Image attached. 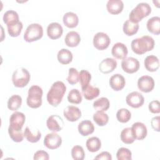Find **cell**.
I'll list each match as a JSON object with an SVG mask.
<instances>
[{
	"label": "cell",
	"mask_w": 160,
	"mask_h": 160,
	"mask_svg": "<svg viewBox=\"0 0 160 160\" xmlns=\"http://www.w3.org/2000/svg\"><path fill=\"white\" fill-rule=\"evenodd\" d=\"M64 124L62 118L57 114L50 116L46 121L48 128L50 131L55 132L61 131L64 127Z\"/></svg>",
	"instance_id": "obj_11"
},
{
	"label": "cell",
	"mask_w": 160,
	"mask_h": 160,
	"mask_svg": "<svg viewBox=\"0 0 160 160\" xmlns=\"http://www.w3.org/2000/svg\"><path fill=\"white\" fill-rule=\"evenodd\" d=\"M147 29L151 33L159 35L160 34V18L154 16L149 19L147 22Z\"/></svg>",
	"instance_id": "obj_25"
},
{
	"label": "cell",
	"mask_w": 160,
	"mask_h": 160,
	"mask_svg": "<svg viewBox=\"0 0 160 160\" xmlns=\"http://www.w3.org/2000/svg\"><path fill=\"white\" fill-rule=\"evenodd\" d=\"M94 159H106V160H111L112 156L111 154L107 151H104L101 152L100 154H98L95 158Z\"/></svg>",
	"instance_id": "obj_47"
},
{
	"label": "cell",
	"mask_w": 160,
	"mask_h": 160,
	"mask_svg": "<svg viewBox=\"0 0 160 160\" xmlns=\"http://www.w3.org/2000/svg\"><path fill=\"white\" fill-rule=\"evenodd\" d=\"M111 88L116 91H119L124 88L126 84V80L123 76L120 74H115L112 75L109 81Z\"/></svg>",
	"instance_id": "obj_19"
},
{
	"label": "cell",
	"mask_w": 160,
	"mask_h": 160,
	"mask_svg": "<svg viewBox=\"0 0 160 160\" xmlns=\"http://www.w3.org/2000/svg\"><path fill=\"white\" fill-rule=\"evenodd\" d=\"M78 129V132L82 136H87L94 132V126L91 121L84 120L79 122Z\"/></svg>",
	"instance_id": "obj_22"
},
{
	"label": "cell",
	"mask_w": 160,
	"mask_h": 160,
	"mask_svg": "<svg viewBox=\"0 0 160 160\" xmlns=\"http://www.w3.org/2000/svg\"><path fill=\"white\" fill-rule=\"evenodd\" d=\"M64 41L66 45L68 47H76L81 41V37L78 32L72 31L67 33Z\"/></svg>",
	"instance_id": "obj_24"
},
{
	"label": "cell",
	"mask_w": 160,
	"mask_h": 160,
	"mask_svg": "<svg viewBox=\"0 0 160 160\" xmlns=\"http://www.w3.org/2000/svg\"><path fill=\"white\" fill-rule=\"evenodd\" d=\"M63 114L68 121L74 122L81 117V111L76 106H68L64 109Z\"/></svg>",
	"instance_id": "obj_14"
},
{
	"label": "cell",
	"mask_w": 160,
	"mask_h": 160,
	"mask_svg": "<svg viewBox=\"0 0 160 160\" xmlns=\"http://www.w3.org/2000/svg\"><path fill=\"white\" fill-rule=\"evenodd\" d=\"M139 26L138 23H134L129 19L126 20L122 26V30L124 33L127 36H133L138 31Z\"/></svg>",
	"instance_id": "obj_27"
},
{
	"label": "cell",
	"mask_w": 160,
	"mask_h": 160,
	"mask_svg": "<svg viewBox=\"0 0 160 160\" xmlns=\"http://www.w3.org/2000/svg\"><path fill=\"white\" fill-rule=\"evenodd\" d=\"M117 67V61L111 58L104 59L99 65V71L103 74H108L112 72Z\"/></svg>",
	"instance_id": "obj_17"
},
{
	"label": "cell",
	"mask_w": 160,
	"mask_h": 160,
	"mask_svg": "<svg viewBox=\"0 0 160 160\" xmlns=\"http://www.w3.org/2000/svg\"><path fill=\"white\" fill-rule=\"evenodd\" d=\"M22 28L23 25L21 21L7 26L8 32L11 37H18L21 34Z\"/></svg>",
	"instance_id": "obj_37"
},
{
	"label": "cell",
	"mask_w": 160,
	"mask_h": 160,
	"mask_svg": "<svg viewBox=\"0 0 160 160\" xmlns=\"http://www.w3.org/2000/svg\"><path fill=\"white\" fill-rule=\"evenodd\" d=\"M30 79L29 72L24 68L17 69L12 75V83L17 88H24L29 83Z\"/></svg>",
	"instance_id": "obj_6"
},
{
	"label": "cell",
	"mask_w": 160,
	"mask_h": 160,
	"mask_svg": "<svg viewBox=\"0 0 160 160\" xmlns=\"http://www.w3.org/2000/svg\"><path fill=\"white\" fill-rule=\"evenodd\" d=\"M91 79V73L84 69L81 70L79 73V81L81 86V89H83L89 85Z\"/></svg>",
	"instance_id": "obj_36"
},
{
	"label": "cell",
	"mask_w": 160,
	"mask_h": 160,
	"mask_svg": "<svg viewBox=\"0 0 160 160\" xmlns=\"http://www.w3.org/2000/svg\"><path fill=\"white\" fill-rule=\"evenodd\" d=\"M159 121L160 117L159 116L153 117L151 121V124L152 129L158 132L159 131Z\"/></svg>",
	"instance_id": "obj_46"
},
{
	"label": "cell",
	"mask_w": 160,
	"mask_h": 160,
	"mask_svg": "<svg viewBox=\"0 0 160 160\" xmlns=\"http://www.w3.org/2000/svg\"><path fill=\"white\" fill-rule=\"evenodd\" d=\"M63 32L62 26L56 22L50 23L47 28L48 36L51 39H57L59 38Z\"/></svg>",
	"instance_id": "obj_16"
},
{
	"label": "cell",
	"mask_w": 160,
	"mask_h": 160,
	"mask_svg": "<svg viewBox=\"0 0 160 160\" xmlns=\"http://www.w3.org/2000/svg\"><path fill=\"white\" fill-rule=\"evenodd\" d=\"M132 134L136 139L142 140L148 134V129L146 125L141 122H134L131 127Z\"/></svg>",
	"instance_id": "obj_15"
},
{
	"label": "cell",
	"mask_w": 160,
	"mask_h": 160,
	"mask_svg": "<svg viewBox=\"0 0 160 160\" xmlns=\"http://www.w3.org/2000/svg\"><path fill=\"white\" fill-rule=\"evenodd\" d=\"M94 121L99 126H105L109 121V116L104 111H97L93 114Z\"/></svg>",
	"instance_id": "obj_33"
},
{
	"label": "cell",
	"mask_w": 160,
	"mask_h": 160,
	"mask_svg": "<svg viewBox=\"0 0 160 160\" xmlns=\"http://www.w3.org/2000/svg\"><path fill=\"white\" fill-rule=\"evenodd\" d=\"M151 12V8L147 2H140L132 9L129 15V19L134 22L138 23L144 18L147 17Z\"/></svg>",
	"instance_id": "obj_3"
},
{
	"label": "cell",
	"mask_w": 160,
	"mask_h": 160,
	"mask_svg": "<svg viewBox=\"0 0 160 160\" xmlns=\"http://www.w3.org/2000/svg\"><path fill=\"white\" fill-rule=\"evenodd\" d=\"M116 158L118 160H131V151L128 148H121L116 152Z\"/></svg>",
	"instance_id": "obj_40"
},
{
	"label": "cell",
	"mask_w": 160,
	"mask_h": 160,
	"mask_svg": "<svg viewBox=\"0 0 160 160\" xmlns=\"http://www.w3.org/2000/svg\"><path fill=\"white\" fill-rule=\"evenodd\" d=\"M62 21L66 27L69 28H74L78 26L79 23V18L77 14L74 12H68L63 16Z\"/></svg>",
	"instance_id": "obj_23"
},
{
	"label": "cell",
	"mask_w": 160,
	"mask_h": 160,
	"mask_svg": "<svg viewBox=\"0 0 160 160\" xmlns=\"http://www.w3.org/2000/svg\"><path fill=\"white\" fill-rule=\"evenodd\" d=\"M86 146L89 151L91 152H97L101 148V142L98 137H91L87 139Z\"/></svg>",
	"instance_id": "obj_28"
},
{
	"label": "cell",
	"mask_w": 160,
	"mask_h": 160,
	"mask_svg": "<svg viewBox=\"0 0 160 160\" xmlns=\"http://www.w3.org/2000/svg\"><path fill=\"white\" fill-rule=\"evenodd\" d=\"M159 102L158 100H154L149 102V110L150 112L154 114H158L160 112Z\"/></svg>",
	"instance_id": "obj_44"
},
{
	"label": "cell",
	"mask_w": 160,
	"mask_h": 160,
	"mask_svg": "<svg viewBox=\"0 0 160 160\" xmlns=\"http://www.w3.org/2000/svg\"><path fill=\"white\" fill-rule=\"evenodd\" d=\"M140 64L139 61L132 57L126 58L121 62V68L122 70L129 74H132L137 72L139 69Z\"/></svg>",
	"instance_id": "obj_9"
},
{
	"label": "cell",
	"mask_w": 160,
	"mask_h": 160,
	"mask_svg": "<svg viewBox=\"0 0 160 160\" xmlns=\"http://www.w3.org/2000/svg\"><path fill=\"white\" fill-rule=\"evenodd\" d=\"M145 68L150 72L156 71L159 67V61L157 56L154 55L148 56L144 61Z\"/></svg>",
	"instance_id": "obj_21"
},
{
	"label": "cell",
	"mask_w": 160,
	"mask_h": 160,
	"mask_svg": "<svg viewBox=\"0 0 160 160\" xmlns=\"http://www.w3.org/2000/svg\"><path fill=\"white\" fill-rule=\"evenodd\" d=\"M68 100L72 104H79L82 101V95L77 89H71L68 95Z\"/></svg>",
	"instance_id": "obj_38"
},
{
	"label": "cell",
	"mask_w": 160,
	"mask_h": 160,
	"mask_svg": "<svg viewBox=\"0 0 160 160\" xmlns=\"http://www.w3.org/2000/svg\"><path fill=\"white\" fill-rule=\"evenodd\" d=\"M66 91V86L63 82L60 81L54 82L47 94L48 103L53 107H57L62 101Z\"/></svg>",
	"instance_id": "obj_1"
},
{
	"label": "cell",
	"mask_w": 160,
	"mask_h": 160,
	"mask_svg": "<svg viewBox=\"0 0 160 160\" xmlns=\"http://www.w3.org/2000/svg\"><path fill=\"white\" fill-rule=\"evenodd\" d=\"M110 43V38L104 32H97L93 37V45L98 50H104L107 49Z\"/></svg>",
	"instance_id": "obj_8"
},
{
	"label": "cell",
	"mask_w": 160,
	"mask_h": 160,
	"mask_svg": "<svg viewBox=\"0 0 160 160\" xmlns=\"http://www.w3.org/2000/svg\"><path fill=\"white\" fill-rule=\"evenodd\" d=\"M42 89L38 85L31 86L28 90V95L26 99L27 104L31 108H38L42 104Z\"/></svg>",
	"instance_id": "obj_4"
},
{
	"label": "cell",
	"mask_w": 160,
	"mask_h": 160,
	"mask_svg": "<svg viewBox=\"0 0 160 160\" xmlns=\"http://www.w3.org/2000/svg\"><path fill=\"white\" fill-rule=\"evenodd\" d=\"M126 103L133 108H138L142 106L144 102L142 94L138 91H133L128 94L126 98Z\"/></svg>",
	"instance_id": "obj_12"
},
{
	"label": "cell",
	"mask_w": 160,
	"mask_h": 160,
	"mask_svg": "<svg viewBox=\"0 0 160 160\" xmlns=\"http://www.w3.org/2000/svg\"><path fill=\"white\" fill-rule=\"evenodd\" d=\"M26 116L24 113L19 111L13 112L9 118V126L15 131H22V128L25 122Z\"/></svg>",
	"instance_id": "obj_7"
},
{
	"label": "cell",
	"mask_w": 160,
	"mask_h": 160,
	"mask_svg": "<svg viewBox=\"0 0 160 160\" xmlns=\"http://www.w3.org/2000/svg\"><path fill=\"white\" fill-rule=\"evenodd\" d=\"M62 144L61 137L55 132L48 133L44 139V146L50 149H55L60 147Z\"/></svg>",
	"instance_id": "obj_10"
},
{
	"label": "cell",
	"mask_w": 160,
	"mask_h": 160,
	"mask_svg": "<svg viewBox=\"0 0 160 160\" xmlns=\"http://www.w3.org/2000/svg\"><path fill=\"white\" fill-rule=\"evenodd\" d=\"M42 36V26L38 23H32L27 27L24 34V39L28 42H32L40 39Z\"/></svg>",
	"instance_id": "obj_5"
},
{
	"label": "cell",
	"mask_w": 160,
	"mask_h": 160,
	"mask_svg": "<svg viewBox=\"0 0 160 160\" xmlns=\"http://www.w3.org/2000/svg\"><path fill=\"white\" fill-rule=\"evenodd\" d=\"M154 40L150 36H143L136 38L131 42V49L132 51L139 55L143 54L148 51H151L154 47Z\"/></svg>",
	"instance_id": "obj_2"
},
{
	"label": "cell",
	"mask_w": 160,
	"mask_h": 160,
	"mask_svg": "<svg viewBox=\"0 0 160 160\" xmlns=\"http://www.w3.org/2000/svg\"><path fill=\"white\" fill-rule=\"evenodd\" d=\"M131 118V112L126 108H122L118 111L116 113V118L118 121L122 123L128 122Z\"/></svg>",
	"instance_id": "obj_39"
},
{
	"label": "cell",
	"mask_w": 160,
	"mask_h": 160,
	"mask_svg": "<svg viewBox=\"0 0 160 160\" xmlns=\"http://www.w3.org/2000/svg\"><path fill=\"white\" fill-rule=\"evenodd\" d=\"M67 81L70 84H75L79 81V72L78 70L74 68H71L69 69L68 76Z\"/></svg>",
	"instance_id": "obj_42"
},
{
	"label": "cell",
	"mask_w": 160,
	"mask_h": 160,
	"mask_svg": "<svg viewBox=\"0 0 160 160\" xmlns=\"http://www.w3.org/2000/svg\"><path fill=\"white\" fill-rule=\"evenodd\" d=\"M111 53L114 58L118 59H124L126 58L128 50L127 46L122 42H116L111 49Z\"/></svg>",
	"instance_id": "obj_18"
},
{
	"label": "cell",
	"mask_w": 160,
	"mask_h": 160,
	"mask_svg": "<svg viewBox=\"0 0 160 160\" xmlns=\"http://www.w3.org/2000/svg\"><path fill=\"white\" fill-rule=\"evenodd\" d=\"M82 92L86 99L91 101L99 96L100 90L97 87L89 85L86 88L82 89Z\"/></svg>",
	"instance_id": "obj_29"
},
{
	"label": "cell",
	"mask_w": 160,
	"mask_h": 160,
	"mask_svg": "<svg viewBox=\"0 0 160 160\" xmlns=\"http://www.w3.org/2000/svg\"><path fill=\"white\" fill-rule=\"evenodd\" d=\"M108 11L111 14L121 13L124 8V3L121 0H109L106 4Z\"/></svg>",
	"instance_id": "obj_20"
},
{
	"label": "cell",
	"mask_w": 160,
	"mask_h": 160,
	"mask_svg": "<svg viewBox=\"0 0 160 160\" xmlns=\"http://www.w3.org/2000/svg\"><path fill=\"white\" fill-rule=\"evenodd\" d=\"M8 133L11 139L16 142H22L24 139V136L22 131H15L10 128H8Z\"/></svg>",
	"instance_id": "obj_43"
},
{
	"label": "cell",
	"mask_w": 160,
	"mask_h": 160,
	"mask_svg": "<svg viewBox=\"0 0 160 160\" xmlns=\"http://www.w3.org/2000/svg\"><path fill=\"white\" fill-rule=\"evenodd\" d=\"M135 138L132 134L131 128H126L121 132V140L125 144H132L135 141Z\"/></svg>",
	"instance_id": "obj_34"
},
{
	"label": "cell",
	"mask_w": 160,
	"mask_h": 160,
	"mask_svg": "<svg viewBox=\"0 0 160 160\" xmlns=\"http://www.w3.org/2000/svg\"><path fill=\"white\" fill-rule=\"evenodd\" d=\"M138 88L143 92H151L154 88V79L147 75L140 77L138 80Z\"/></svg>",
	"instance_id": "obj_13"
},
{
	"label": "cell",
	"mask_w": 160,
	"mask_h": 160,
	"mask_svg": "<svg viewBox=\"0 0 160 160\" xmlns=\"http://www.w3.org/2000/svg\"><path fill=\"white\" fill-rule=\"evenodd\" d=\"M24 136L28 141L32 143H35L38 142L41 139V133L38 130L36 131V133H32L30 130L28 126H26L24 131Z\"/></svg>",
	"instance_id": "obj_35"
},
{
	"label": "cell",
	"mask_w": 160,
	"mask_h": 160,
	"mask_svg": "<svg viewBox=\"0 0 160 160\" xmlns=\"http://www.w3.org/2000/svg\"><path fill=\"white\" fill-rule=\"evenodd\" d=\"M49 158V154L47 152L42 151V150H39L36 151L34 154L33 159L34 160H39V159H44V160H48Z\"/></svg>",
	"instance_id": "obj_45"
},
{
	"label": "cell",
	"mask_w": 160,
	"mask_h": 160,
	"mask_svg": "<svg viewBox=\"0 0 160 160\" xmlns=\"http://www.w3.org/2000/svg\"><path fill=\"white\" fill-rule=\"evenodd\" d=\"M72 52L67 49H61L59 50L57 54V58L58 61L62 64H69L72 60Z\"/></svg>",
	"instance_id": "obj_26"
},
{
	"label": "cell",
	"mask_w": 160,
	"mask_h": 160,
	"mask_svg": "<svg viewBox=\"0 0 160 160\" xmlns=\"http://www.w3.org/2000/svg\"><path fill=\"white\" fill-rule=\"evenodd\" d=\"M71 156L75 160H83L85 157L83 148L78 145L74 146L71 149Z\"/></svg>",
	"instance_id": "obj_41"
},
{
	"label": "cell",
	"mask_w": 160,
	"mask_h": 160,
	"mask_svg": "<svg viewBox=\"0 0 160 160\" xmlns=\"http://www.w3.org/2000/svg\"><path fill=\"white\" fill-rule=\"evenodd\" d=\"M22 98L18 94L11 96L8 101V108L11 111H16L21 106Z\"/></svg>",
	"instance_id": "obj_31"
},
{
	"label": "cell",
	"mask_w": 160,
	"mask_h": 160,
	"mask_svg": "<svg viewBox=\"0 0 160 160\" xmlns=\"http://www.w3.org/2000/svg\"><path fill=\"white\" fill-rule=\"evenodd\" d=\"M110 106V102L109 99L107 98L102 97L93 102V108L97 110L100 111H107Z\"/></svg>",
	"instance_id": "obj_32"
},
{
	"label": "cell",
	"mask_w": 160,
	"mask_h": 160,
	"mask_svg": "<svg viewBox=\"0 0 160 160\" xmlns=\"http://www.w3.org/2000/svg\"><path fill=\"white\" fill-rule=\"evenodd\" d=\"M3 22L8 26L19 22V15L16 11L9 10L4 12L3 15Z\"/></svg>",
	"instance_id": "obj_30"
}]
</instances>
